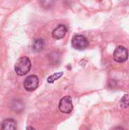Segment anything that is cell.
Returning a JSON list of instances; mask_svg holds the SVG:
<instances>
[{"instance_id": "obj_1", "label": "cell", "mask_w": 129, "mask_h": 130, "mask_svg": "<svg viewBox=\"0 0 129 130\" xmlns=\"http://www.w3.org/2000/svg\"><path fill=\"white\" fill-rule=\"evenodd\" d=\"M31 68V62L30 59L27 56H22L19 58L15 65H14V71L18 75H24L30 70Z\"/></svg>"}, {"instance_id": "obj_2", "label": "cell", "mask_w": 129, "mask_h": 130, "mask_svg": "<svg viewBox=\"0 0 129 130\" xmlns=\"http://www.w3.org/2000/svg\"><path fill=\"white\" fill-rule=\"evenodd\" d=\"M71 45L73 48L76 50H85L88 46L89 42L84 36L78 34L73 37L71 40Z\"/></svg>"}, {"instance_id": "obj_3", "label": "cell", "mask_w": 129, "mask_h": 130, "mask_svg": "<svg viewBox=\"0 0 129 130\" xmlns=\"http://www.w3.org/2000/svg\"><path fill=\"white\" fill-rule=\"evenodd\" d=\"M128 58V51L123 46H119L113 53V59L116 62L122 63L127 61Z\"/></svg>"}, {"instance_id": "obj_4", "label": "cell", "mask_w": 129, "mask_h": 130, "mask_svg": "<svg viewBox=\"0 0 129 130\" xmlns=\"http://www.w3.org/2000/svg\"><path fill=\"white\" fill-rule=\"evenodd\" d=\"M59 109L63 113H70L73 110L72 101L70 96L63 97L59 104Z\"/></svg>"}, {"instance_id": "obj_5", "label": "cell", "mask_w": 129, "mask_h": 130, "mask_svg": "<svg viewBox=\"0 0 129 130\" xmlns=\"http://www.w3.org/2000/svg\"><path fill=\"white\" fill-rule=\"evenodd\" d=\"M39 85V78L36 75H32L26 78L24 82V87L27 91H33L37 88Z\"/></svg>"}, {"instance_id": "obj_6", "label": "cell", "mask_w": 129, "mask_h": 130, "mask_svg": "<svg viewBox=\"0 0 129 130\" xmlns=\"http://www.w3.org/2000/svg\"><path fill=\"white\" fill-rule=\"evenodd\" d=\"M67 31H68V29L65 24H59L52 30V36L53 38L56 40H60L65 36Z\"/></svg>"}, {"instance_id": "obj_7", "label": "cell", "mask_w": 129, "mask_h": 130, "mask_svg": "<svg viewBox=\"0 0 129 130\" xmlns=\"http://www.w3.org/2000/svg\"><path fill=\"white\" fill-rule=\"evenodd\" d=\"M2 130H16L17 123L14 120L8 118L5 120L2 123Z\"/></svg>"}, {"instance_id": "obj_8", "label": "cell", "mask_w": 129, "mask_h": 130, "mask_svg": "<svg viewBox=\"0 0 129 130\" xmlns=\"http://www.w3.org/2000/svg\"><path fill=\"white\" fill-rule=\"evenodd\" d=\"M43 48H44V40L43 39H36L33 44V50L40 52L43 50Z\"/></svg>"}, {"instance_id": "obj_9", "label": "cell", "mask_w": 129, "mask_h": 130, "mask_svg": "<svg viewBox=\"0 0 129 130\" xmlns=\"http://www.w3.org/2000/svg\"><path fill=\"white\" fill-rule=\"evenodd\" d=\"M63 75V72H56V73H54L53 75H50L47 78V82L48 83H53L55 81H56L57 79H59V78H61Z\"/></svg>"}, {"instance_id": "obj_10", "label": "cell", "mask_w": 129, "mask_h": 130, "mask_svg": "<svg viewBox=\"0 0 129 130\" xmlns=\"http://www.w3.org/2000/svg\"><path fill=\"white\" fill-rule=\"evenodd\" d=\"M120 106L122 108H127L129 107V94H125L120 101Z\"/></svg>"}, {"instance_id": "obj_11", "label": "cell", "mask_w": 129, "mask_h": 130, "mask_svg": "<svg viewBox=\"0 0 129 130\" xmlns=\"http://www.w3.org/2000/svg\"><path fill=\"white\" fill-rule=\"evenodd\" d=\"M113 130H125L122 127H120V126H117L116 128H114Z\"/></svg>"}, {"instance_id": "obj_12", "label": "cell", "mask_w": 129, "mask_h": 130, "mask_svg": "<svg viewBox=\"0 0 129 130\" xmlns=\"http://www.w3.org/2000/svg\"><path fill=\"white\" fill-rule=\"evenodd\" d=\"M26 130H36L33 127H32V126H28V127H27V129Z\"/></svg>"}]
</instances>
